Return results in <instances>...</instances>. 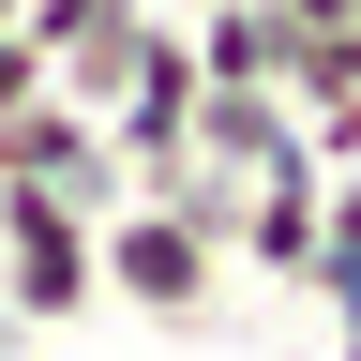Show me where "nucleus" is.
<instances>
[{
	"label": "nucleus",
	"mask_w": 361,
	"mask_h": 361,
	"mask_svg": "<svg viewBox=\"0 0 361 361\" xmlns=\"http://www.w3.org/2000/svg\"><path fill=\"white\" fill-rule=\"evenodd\" d=\"M0 301H16V331H75L106 301V211L45 196V180H0Z\"/></svg>",
	"instance_id": "1"
},
{
	"label": "nucleus",
	"mask_w": 361,
	"mask_h": 361,
	"mask_svg": "<svg viewBox=\"0 0 361 361\" xmlns=\"http://www.w3.org/2000/svg\"><path fill=\"white\" fill-rule=\"evenodd\" d=\"M106 301H135L151 331H211L226 241H211L196 211H166V196H121V211H106Z\"/></svg>",
	"instance_id": "2"
},
{
	"label": "nucleus",
	"mask_w": 361,
	"mask_h": 361,
	"mask_svg": "<svg viewBox=\"0 0 361 361\" xmlns=\"http://www.w3.org/2000/svg\"><path fill=\"white\" fill-rule=\"evenodd\" d=\"M0 180H45V196H75V211H121V196H135V166H121L106 106H75L61 75H45L30 106L0 121Z\"/></svg>",
	"instance_id": "3"
},
{
	"label": "nucleus",
	"mask_w": 361,
	"mask_h": 361,
	"mask_svg": "<svg viewBox=\"0 0 361 361\" xmlns=\"http://www.w3.org/2000/svg\"><path fill=\"white\" fill-rule=\"evenodd\" d=\"M316 241H331V166H316V151H271L256 166V211H241V271H256V286H301Z\"/></svg>",
	"instance_id": "4"
},
{
	"label": "nucleus",
	"mask_w": 361,
	"mask_h": 361,
	"mask_svg": "<svg viewBox=\"0 0 361 361\" xmlns=\"http://www.w3.org/2000/svg\"><path fill=\"white\" fill-rule=\"evenodd\" d=\"M196 151L256 180L271 151H301V106H286V90H271V75H196Z\"/></svg>",
	"instance_id": "5"
},
{
	"label": "nucleus",
	"mask_w": 361,
	"mask_h": 361,
	"mask_svg": "<svg viewBox=\"0 0 361 361\" xmlns=\"http://www.w3.org/2000/svg\"><path fill=\"white\" fill-rule=\"evenodd\" d=\"M301 151H316V166H361V90H331V106H301Z\"/></svg>",
	"instance_id": "6"
},
{
	"label": "nucleus",
	"mask_w": 361,
	"mask_h": 361,
	"mask_svg": "<svg viewBox=\"0 0 361 361\" xmlns=\"http://www.w3.org/2000/svg\"><path fill=\"white\" fill-rule=\"evenodd\" d=\"M30 90H45V45H30V30H0V121H16Z\"/></svg>",
	"instance_id": "7"
},
{
	"label": "nucleus",
	"mask_w": 361,
	"mask_h": 361,
	"mask_svg": "<svg viewBox=\"0 0 361 361\" xmlns=\"http://www.w3.org/2000/svg\"><path fill=\"white\" fill-rule=\"evenodd\" d=\"M271 16H286V30L316 45V30H361V0H271Z\"/></svg>",
	"instance_id": "8"
},
{
	"label": "nucleus",
	"mask_w": 361,
	"mask_h": 361,
	"mask_svg": "<svg viewBox=\"0 0 361 361\" xmlns=\"http://www.w3.org/2000/svg\"><path fill=\"white\" fill-rule=\"evenodd\" d=\"M16 346H30V331H16V301H0V361H16Z\"/></svg>",
	"instance_id": "9"
},
{
	"label": "nucleus",
	"mask_w": 361,
	"mask_h": 361,
	"mask_svg": "<svg viewBox=\"0 0 361 361\" xmlns=\"http://www.w3.org/2000/svg\"><path fill=\"white\" fill-rule=\"evenodd\" d=\"M16 16H30V0H0V30H16Z\"/></svg>",
	"instance_id": "10"
},
{
	"label": "nucleus",
	"mask_w": 361,
	"mask_h": 361,
	"mask_svg": "<svg viewBox=\"0 0 361 361\" xmlns=\"http://www.w3.org/2000/svg\"><path fill=\"white\" fill-rule=\"evenodd\" d=\"M166 16H196V0H166Z\"/></svg>",
	"instance_id": "11"
}]
</instances>
